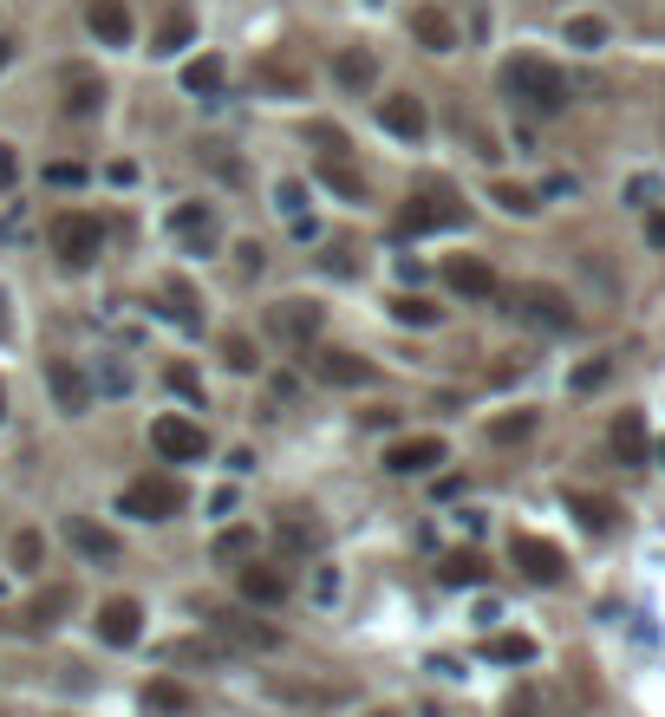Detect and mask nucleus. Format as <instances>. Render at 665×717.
Returning <instances> with one entry per match:
<instances>
[{
	"mask_svg": "<svg viewBox=\"0 0 665 717\" xmlns=\"http://www.w3.org/2000/svg\"><path fill=\"white\" fill-rule=\"evenodd\" d=\"M210 633L222 652H275L281 633L275 627H255V620H235V613H210Z\"/></svg>",
	"mask_w": 665,
	"mask_h": 717,
	"instance_id": "obj_14",
	"label": "nucleus"
},
{
	"mask_svg": "<svg viewBox=\"0 0 665 717\" xmlns=\"http://www.w3.org/2000/svg\"><path fill=\"white\" fill-rule=\"evenodd\" d=\"M378 125H385L398 143H418L425 131H431V111H425V98H411V92H392V98H378Z\"/></svg>",
	"mask_w": 665,
	"mask_h": 717,
	"instance_id": "obj_12",
	"label": "nucleus"
},
{
	"mask_svg": "<svg viewBox=\"0 0 665 717\" xmlns=\"http://www.w3.org/2000/svg\"><path fill=\"white\" fill-rule=\"evenodd\" d=\"M333 78H340V92H353V98L372 92V85H378V53H372V46H346V53L333 60Z\"/></svg>",
	"mask_w": 665,
	"mask_h": 717,
	"instance_id": "obj_23",
	"label": "nucleus"
},
{
	"mask_svg": "<svg viewBox=\"0 0 665 717\" xmlns=\"http://www.w3.org/2000/svg\"><path fill=\"white\" fill-rule=\"evenodd\" d=\"M411 40L425 53H457V26H450L443 7H411Z\"/></svg>",
	"mask_w": 665,
	"mask_h": 717,
	"instance_id": "obj_22",
	"label": "nucleus"
},
{
	"mask_svg": "<svg viewBox=\"0 0 665 717\" xmlns=\"http://www.w3.org/2000/svg\"><path fill=\"white\" fill-rule=\"evenodd\" d=\"M170 235H176L190 255H210L222 242V222H216L210 203H176V210H170Z\"/></svg>",
	"mask_w": 665,
	"mask_h": 717,
	"instance_id": "obj_11",
	"label": "nucleus"
},
{
	"mask_svg": "<svg viewBox=\"0 0 665 717\" xmlns=\"http://www.w3.org/2000/svg\"><path fill=\"white\" fill-rule=\"evenodd\" d=\"M92 627H98V640L105 645H138V633H144V607H138V600H105Z\"/></svg>",
	"mask_w": 665,
	"mask_h": 717,
	"instance_id": "obj_16",
	"label": "nucleus"
},
{
	"mask_svg": "<svg viewBox=\"0 0 665 717\" xmlns=\"http://www.w3.org/2000/svg\"><path fill=\"white\" fill-rule=\"evenodd\" d=\"M320 183H326L333 196H346V203H366V183H360V170H353L346 157H326V163H320Z\"/></svg>",
	"mask_w": 665,
	"mask_h": 717,
	"instance_id": "obj_28",
	"label": "nucleus"
},
{
	"mask_svg": "<svg viewBox=\"0 0 665 717\" xmlns=\"http://www.w3.org/2000/svg\"><path fill=\"white\" fill-rule=\"evenodd\" d=\"M307 138L326 143V157H340V150H346V131H340V125H307Z\"/></svg>",
	"mask_w": 665,
	"mask_h": 717,
	"instance_id": "obj_46",
	"label": "nucleus"
},
{
	"mask_svg": "<svg viewBox=\"0 0 665 717\" xmlns=\"http://www.w3.org/2000/svg\"><path fill=\"white\" fill-rule=\"evenodd\" d=\"M60 92H66V118H98V105H105V78L85 66L60 72Z\"/></svg>",
	"mask_w": 665,
	"mask_h": 717,
	"instance_id": "obj_17",
	"label": "nucleus"
},
{
	"mask_svg": "<svg viewBox=\"0 0 665 717\" xmlns=\"http://www.w3.org/2000/svg\"><path fill=\"white\" fill-rule=\"evenodd\" d=\"M46 242H53V255H60L66 268H92L98 248H105V222L85 215V210H60L53 215V228H46Z\"/></svg>",
	"mask_w": 665,
	"mask_h": 717,
	"instance_id": "obj_3",
	"label": "nucleus"
},
{
	"mask_svg": "<svg viewBox=\"0 0 665 717\" xmlns=\"http://www.w3.org/2000/svg\"><path fill=\"white\" fill-rule=\"evenodd\" d=\"M281 542H288V548H313V542H320V528H313V522H307V528H300V522H281Z\"/></svg>",
	"mask_w": 665,
	"mask_h": 717,
	"instance_id": "obj_47",
	"label": "nucleus"
},
{
	"mask_svg": "<svg viewBox=\"0 0 665 717\" xmlns=\"http://www.w3.org/2000/svg\"><path fill=\"white\" fill-rule=\"evenodd\" d=\"M607 358H588V365H575V378H568V392H593V385H607Z\"/></svg>",
	"mask_w": 665,
	"mask_h": 717,
	"instance_id": "obj_43",
	"label": "nucleus"
},
{
	"mask_svg": "<svg viewBox=\"0 0 665 717\" xmlns=\"http://www.w3.org/2000/svg\"><path fill=\"white\" fill-rule=\"evenodd\" d=\"M255 548H261V535H255V528H222L216 542H210V555H216V561H255Z\"/></svg>",
	"mask_w": 665,
	"mask_h": 717,
	"instance_id": "obj_31",
	"label": "nucleus"
},
{
	"mask_svg": "<svg viewBox=\"0 0 665 717\" xmlns=\"http://www.w3.org/2000/svg\"><path fill=\"white\" fill-rule=\"evenodd\" d=\"M163 385H170L176 398H190V405H203V378H196L190 365H170V372H163Z\"/></svg>",
	"mask_w": 665,
	"mask_h": 717,
	"instance_id": "obj_41",
	"label": "nucleus"
},
{
	"mask_svg": "<svg viewBox=\"0 0 665 717\" xmlns=\"http://www.w3.org/2000/svg\"><path fill=\"white\" fill-rule=\"evenodd\" d=\"M510 717H528V698H522V705H510Z\"/></svg>",
	"mask_w": 665,
	"mask_h": 717,
	"instance_id": "obj_51",
	"label": "nucleus"
},
{
	"mask_svg": "<svg viewBox=\"0 0 665 717\" xmlns=\"http://www.w3.org/2000/svg\"><path fill=\"white\" fill-rule=\"evenodd\" d=\"M0 600H7V587H0Z\"/></svg>",
	"mask_w": 665,
	"mask_h": 717,
	"instance_id": "obj_56",
	"label": "nucleus"
},
{
	"mask_svg": "<svg viewBox=\"0 0 665 717\" xmlns=\"http://www.w3.org/2000/svg\"><path fill=\"white\" fill-rule=\"evenodd\" d=\"M7 60H13V46H7V40H0V66H7Z\"/></svg>",
	"mask_w": 665,
	"mask_h": 717,
	"instance_id": "obj_52",
	"label": "nucleus"
},
{
	"mask_svg": "<svg viewBox=\"0 0 665 717\" xmlns=\"http://www.w3.org/2000/svg\"><path fill=\"white\" fill-rule=\"evenodd\" d=\"M438 463H450V443H443V437H398V443L385 450V470H392V477H431Z\"/></svg>",
	"mask_w": 665,
	"mask_h": 717,
	"instance_id": "obj_9",
	"label": "nucleus"
},
{
	"mask_svg": "<svg viewBox=\"0 0 665 717\" xmlns=\"http://www.w3.org/2000/svg\"><path fill=\"white\" fill-rule=\"evenodd\" d=\"M0 333H7V293H0Z\"/></svg>",
	"mask_w": 665,
	"mask_h": 717,
	"instance_id": "obj_53",
	"label": "nucleus"
},
{
	"mask_svg": "<svg viewBox=\"0 0 665 717\" xmlns=\"http://www.w3.org/2000/svg\"><path fill=\"white\" fill-rule=\"evenodd\" d=\"M646 235H653V242L665 248V215H653V222H646Z\"/></svg>",
	"mask_w": 665,
	"mask_h": 717,
	"instance_id": "obj_50",
	"label": "nucleus"
},
{
	"mask_svg": "<svg viewBox=\"0 0 665 717\" xmlns=\"http://www.w3.org/2000/svg\"><path fill=\"white\" fill-rule=\"evenodd\" d=\"M255 78H261L268 92H281V98H300V92H307V72H300L294 60H281V53H268V60L255 66Z\"/></svg>",
	"mask_w": 665,
	"mask_h": 717,
	"instance_id": "obj_24",
	"label": "nucleus"
},
{
	"mask_svg": "<svg viewBox=\"0 0 665 717\" xmlns=\"http://www.w3.org/2000/svg\"><path fill=\"white\" fill-rule=\"evenodd\" d=\"M222 365H228V372H255V346H248V333H222Z\"/></svg>",
	"mask_w": 665,
	"mask_h": 717,
	"instance_id": "obj_39",
	"label": "nucleus"
},
{
	"mask_svg": "<svg viewBox=\"0 0 665 717\" xmlns=\"http://www.w3.org/2000/svg\"><path fill=\"white\" fill-rule=\"evenodd\" d=\"M46 183L53 190H78L85 183V163H46Z\"/></svg>",
	"mask_w": 665,
	"mask_h": 717,
	"instance_id": "obj_45",
	"label": "nucleus"
},
{
	"mask_svg": "<svg viewBox=\"0 0 665 717\" xmlns=\"http://www.w3.org/2000/svg\"><path fill=\"white\" fill-rule=\"evenodd\" d=\"M392 320H398V327H438L443 307L418 300V293H392Z\"/></svg>",
	"mask_w": 665,
	"mask_h": 717,
	"instance_id": "obj_33",
	"label": "nucleus"
},
{
	"mask_svg": "<svg viewBox=\"0 0 665 717\" xmlns=\"http://www.w3.org/2000/svg\"><path fill=\"white\" fill-rule=\"evenodd\" d=\"M372 7H378V0H372Z\"/></svg>",
	"mask_w": 665,
	"mask_h": 717,
	"instance_id": "obj_57",
	"label": "nucleus"
},
{
	"mask_svg": "<svg viewBox=\"0 0 665 717\" xmlns=\"http://www.w3.org/2000/svg\"><path fill=\"white\" fill-rule=\"evenodd\" d=\"M340 593V568H313V600H333Z\"/></svg>",
	"mask_w": 665,
	"mask_h": 717,
	"instance_id": "obj_48",
	"label": "nucleus"
},
{
	"mask_svg": "<svg viewBox=\"0 0 665 717\" xmlns=\"http://www.w3.org/2000/svg\"><path fill=\"white\" fill-rule=\"evenodd\" d=\"M0 418H7V392H0Z\"/></svg>",
	"mask_w": 665,
	"mask_h": 717,
	"instance_id": "obj_54",
	"label": "nucleus"
},
{
	"mask_svg": "<svg viewBox=\"0 0 665 717\" xmlns=\"http://www.w3.org/2000/svg\"><path fill=\"white\" fill-rule=\"evenodd\" d=\"M40 561H46V535H40V528H20V535H13V568L40 574Z\"/></svg>",
	"mask_w": 665,
	"mask_h": 717,
	"instance_id": "obj_37",
	"label": "nucleus"
},
{
	"mask_svg": "<svg viewBox=\"0 0 665 717\" xmlns=\"http://www.w3.org/2000/svg\"><path fill=\"white\" fill-rule=\"evenodd\" d=\"M320 327H326V313H320V300H275L268 307V333L281 340V346H307V340H320Z\"/></svg>",
	"mask_w": 665,
	"mask_h": 717,
	"instance_id": "obj_6",
	"label": "nucleus"
},
{
	"mask_svg": "<svg viewBox=\"0 0 665 717\" xmlns=\"http://www.w3.org/2000/svg\"><path fill=\"white\" fill-rule=\"evenodd\" d=\"M235 587H242L248 607H281V600H288V574L268 568V561H248V568L235 574Z\"/></svg>",
	"mask_w": 665,
	"mask_h": 717,
	"instance_id": "obj_19",
	"label": "nucleus"
},
{
	"mask_svg": "<svg viewBox=\"0 0 665 717\" xmlns=\"http://www.w3.org/2000/svg\"><path fill=\"white\" fill-rule=\"evenodd\" d=\"M496 203L510 215H535L541 203H535V190H522V183H496Z\"/></svg>",
	"mask_w": 665,
	"mask_h": 717,
	"instance_id": "obj_42",
	"label": "nucleus"
},
{
	"mask_svg": "<svg viewBox=\"0 0 665 717\" xmlns=\"http://www.w3.org/2000/svg\"><path fill=\"white\" fill-rule=\"evenodd\" d=\"M85 26L98 46H131V7L125 0H92L85 7Z\"/></svg>",
	"mask_w": 665,
	"mask_h": 717,
	"instance_id": "obj_18",
	"label": "nucleus"
},
{
	"mask_svg": "<svg viewBox=\"0 0 665 717\" xmlns=\"http://www.w3.org/2000/svg\"><path fill=\"white\" fill-rule=\"evenodd\" d=\"M46 392L66 418H85L92 411V372L78 358H46Z\"/></svg>",
	"mask_w": 665,
	"mask_h": 717,
	"instance_id": "obj_8",
	"label": "nucleus"
},
{
	"mask_svg": "<svg viewBox=\"0 0 665 717\" xmlns=\"http://www.w3.org/2000/svg\"><path fill=\"white\" fill-rule=\"evenodd\" d=\"M131 392V365L125 358H98V372H92V398H125Z\"/></svg>",
	"mask_w": 665,
	"mask_h": 717,
	"instance_id": "obj_32",
	"label": "nucleus"
},
{
	"mask_svg": "<svg viewBox=\"0 0 665 717\" xmlns=\"http://www.w3.org/2000/svg\"><path fill=\"white\" fill-rule=\"evenodd\" d=\"M222 78H228V66H222L216 53H203V60H190V66H183V92H196V98H216Z\"/></svg>",
	"mask_w": 665,
	"mask_h": 717,
	"instance_id": "obj_26",
	"label": "nucleus"
},
{
	"mask_svg": "<svg viewBox=\"0 0 665 717\" xmlns=\"http://www.w3.org/2000/svg\"><path fill=\"white\" fill-rule=\"evenodd\" d=\"M483 659H496V665H528V659H535V640H528V633H490V640H483Z\"/></svg>",
	"mask_w": 665,
	"mask_h": 717,
	"instance_id": "obj_30",
	"label": "nucleus"
},
{
	"mask_svg": "<svg viewBox=\"0 0 665 717\" xmlns=\"http://www.w3.org/2000/svg\"><path fill=\"white\" fill-rule=\"evenodd\" d=\"M510 561H516L535 587H561V580H568V555H561L555 542H541V535H516V542H510Z\"/></svg>",
	"mask_w": 665,
	"mask_h": 717,
	"instance_id": "obj_7",
	"label": "nucleus"
},
{
	"mask_svg": "<svg viewBox=\"0 0 665 717\" xmlns=\"http://www.w3.org/2000/svg\"><path fill=\"white\" fill-rule=\"evenodd\" d=\"M568 509L581 515V528H588V535H613V522H620V509H613L607 496H581V490L568 496Z\"/></svg>",
	"mask_w": 665,
	"mask_h": 717,
	"instance_id": "obj_27",
	"label": "nucleus"
},
{
	"mask_svg": "<svg viewBox=\"0 0 665 717\" xmlns=\"http://www.w3.org/2000/svg\"><path fill=\"white\" fill-rule=\"evenodd\" d=\"M457 222H463L457 196H411L398 210V235H438V228H457Z\"/></svg>",
	"mask_w": 665,
	"mask_h": 717,
	"instance_id": "obj_10",
	"label": "nucleus"
},
{
	"mask_svg": "<svg viewBox=\"0 0 665 717\" xmlns=\"http://www.w3.org/2000/svg\"><path fill=\"white\" fill-rule=\"evenodd\" d=\"M503 92H510V105L535 111V118L568 111V78L548 66V60H535V53H516V60L503 66Z\"/></svg>",
	"mask_w": 665,
	"mask_h": 717,
	"instance_id": "obj_1",
	"label": "nucleus"
},
{
	"mask_svg": "<svg viewBox=\"0 0 665 717\" xmlns=\"http://www.w3.org/2000/svg\"><path fill=\"white\" fill-rule=\"evenodd\" d=\"M320 268H326V275H360V261H353V248H340V242H326V255H320Z\"/></svg>",
	"mask_w": 665,
	"mask_h": 717,
	"instance_id": "obj_44",
	"label": "nucleus"
},
{
	"mask_svg": "<svg viewBox=\"0 0 665 717\" xmlns=\"http://www.w3.org/2000/svg\"><path fill=\"white\" fill-rule=\"evenodd\" d=\"M150 450L163 457V463H203L210 457V437L196 418H183V411H163L157 425H150Z\"/></svg>",
	"mask_w": 665,
	"mask_h": 717,
	"instance_id": "obj_5",
	"label": "nucleus"
},
{
	"mask_svg": "<svg viewBox=\"0 0 665 717\" xmlns=\"http://www.w3.org/2000/svg\"><path fill=\"white\" fill-rule=\"evenodd\" d=\"M528 430H535V411H510V418L490 425V443H522Z\"/></svg>",
	"mask_w": 665,
	"mask_h": 717,
	"instance_id": "obj_40",
	"label": "nucleus"
},
{
	"mask_svg": "<svg viewBox=\"0 0 665 717\" xmlns=\"http://www.w3.org/2000/svg\"><path fill=\"white\" fill-rule=\"evenodd\" d=\"M144 705H150V711H190V705H196V698H190V692H183V685H176V678H150Z\"/></svg>",
	"mask_w": 665,
	"mask_h": 717,
	"instance_id": "obj_36",
	"label": "nucleus"
},
{
	"mask_svg": "<svg viewBox=\"0 0 665 717\" xmlns=\"http://www.w3.org/2000/svg\"><path fill=\"white\" fill-rule=\"evenodd\" d=\"M13 176H20V163H13V150H7V143H0V190H7V183H13Z\"/></svg>",
	"mask_w": 665,
	"mask_h": 717,
	"instance_id": "obj_49",
	"label": "nucleus"
},
{
	"mask_svg": "<svg viewBox=\"0 0 665 717\" xmlns=\"http://www.w3.org/2000/svg\"><path fill=\"white\" fill-rule=\"evenodd\" d=\"M163 313H170L183 333H196V327H203V313H196V300H190V287H183V281L163 287Z\"/></svg>",
	"mask_w": 665,
	"mask_h": 717,
	"instance_id": "obj_34",
	"label": "nucleus"
},
{
	"mask_svg": "<svg viewBox=\"0 0 665 717\" xmlns=\"http://www.w3.org/2000/svg\"><path fill=\"white\" fill-rule=\"evenodd\" d=\"M275 210L288 215V222L307 215V183H300V176H281V183H275Z\"/></svg>",
	"mask_w": 665,
	"mask_h": 717,
	"instance_id": "obj_38",
	"label": "nucleus"
},
{
	"mask_svg": "<svg viewBox=\"0 0 665 717\" xmlns=\"http://www.w3.org/2000/svg\"><path fill=\"white\" fill-rule=\"evenodd\" d=\"M176 509H183V483L176 477H138V483L118 490V515H131V522H170Z\"/></svg>",
	"mask_w": 665,
	"mask_h": 717,
	"instance_id": "obj_4",
	"label": "nucleus"
},
{
	"mask_svg": "<svg viewBox=\"0 0 665 717\" xmlns=\"http://www.w3.org/2000/svg\"><path fill=\"white\" fill-rule=\"evenodd\" d=\"M503 313L522 320V327H535V333H575V327H581L575 300H568L561 287H541V281L510 287V293H503Z\"/></svg>",
	"mask_w": 665,
	"mask_h": 717,
	"instance_id": "obj_2",
	"label": "nucleus"
},
{
	"mask_svg": "<svg viewBox=\"0 0 665 717\" xmlns=\"http://www.w3.org/2000/svg\"><path fill=\"white\" fill-rule=\"evenodd\" d=\"M568 46L600 53V46H607V20H600V13H575V20H568Z\"/></svg>",
	"mask_w": 665,
	"mask_h": 717,
	"instance_id": "obj_35",
	"label": "nucleus"
},
{
	"mask_svg": "<svg viewBox=\"0 0 665 717\" xmlns=\"http://www.w3.org/2000/svg\"><path fill=\"white\" fill-rule=\"evenodd\" d=\"M307 372H313L320 385H340V392H353V385H366V378H372L366 358H360V353H340V346L313 353V358H307Z\"/></svg>",
	"mask_w": 665,
	"mask_h": 717,
	"instance_id": "obj_15",
	"label": "nucleus"
},
{
	"mask_svg": "<svg viewBox=\"0 0 665 717\" xmlns=\"http://www.w3.org/2000/svg\"><path fill=\"white\" fill-rule=\"evenodd\" d=\"M366 717H392V711H366Z\"/></svg>",
	"mask_w": 665,
	"mask_h": 717,
	"instance_id": "obj_55",
	"label": "nucleus"
},
{
	"mask_svg": "<svg viewBox=\"0 0 665 717\" xmlns=\"http://www.w3.org/2000/svg\"><path fill=\"white\" fill-rule=\"evenodd\" d=\"M438 580H443V587H483V555H476V548H457V555H443V561H438Z\"/></svg>",
	"mask_w": 665,
	"mask_h": 717,
	"instance_id": "obj_25",
	"label": "nucleus"
},
{
	"mask_svg": "<svg viewBox=\"0 0 665 717\" xmlns=\"http://www.w3.org/2000/svg\"><path fill=\"white\" fill-rule=\"evenodd\" d=\"M607 437H613V457H620L626 470H646V450H653V437H646V418H640V411H620Z\"/></svg>",
	"mask_w": 665,
	"mask_h": 717,
	"instance_id": "obj_20",
	"label": "nucleus"
},
{
	"mask_svg": "<svg viewBox=\"0 0 665 717\" xmlns=\"http://www.w3.org/2000/svg\"><path fill=\"white\" fill-rule=\"evenodd\" d=\"M190 40H196V26H190V13H170V20L157 26V40H150V53H157V60H176V53H183Z\"/></svg>",
	"mask_w": 665,
	"mask_h": 717,
	"instance_id": "obj_29",
	"label": "nucleus"
},
{
	"mask_svg": "<svg viewBox=\"0 0 665 717\" xmlns=\"http://www.w3.org/2000/svg\"><path fill=\"white\" fill-rule=\"evenodd\" d=\"M60 535L73 542L85 561H118V535H111V528H98V522H85V515H66V522H60Z\"/></svg>",
	"mask_w": 665,
	"mask_h": 717,
	"instance_id": "obj_21",
	"label": "nucleus"
},
{
	"mask_svg": "<svg viewBox=\"0 0 665 717\" xmlns=\"http://www.w3.org/2000/svg\"><path fill=\"white\" fill-rule=\"evenodd\" d=\"M443 287L463 293V300H496V293H503L496 268H490L483 255H457V261H443Z\"/></svg>",
	"mask_w": 665,
	"mask_h": 717,
	"instance_id": "obj_13",
	"label": "nucleus"
}]
</instances>
